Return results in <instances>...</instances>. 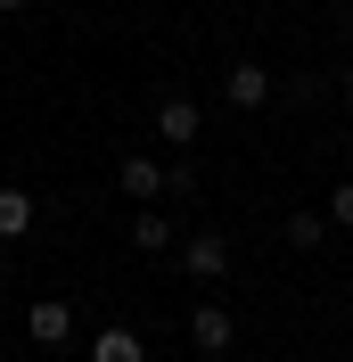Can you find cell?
<instances>
[{"label":"cell","mask_w":353,"mask_h":362,"mask_svg":"<svg viewBox=\"0 0 353 362\" xmlns=\"http://www.w3.org/2000/svg\"><path fill=\"white\" fill-rule=\"evenodd\" d=\"M189 338H198V354H222L239 329H230V313H222V305H198V313H189Z\"/></svg>","instance_id":"7"},{"label":"cell","mask_w":353,"mask_h":362,"mask_svg":"<svg viewBox=\"0 0 353 362\" xmlns=\"http://www.w3.org/2000/svg\"><path fill=\"white\" fill-rule=\"evenodd\" d=\"M156 132L173 140V148H189L198 140V99H156Z\"/></svg>","instance_id":"6"},{"label":"cell","mask_w":353,"mask_h":362,"mask_svg":"<svg viewBox=\"0 0 353 362\" xmlns=\"http://www.w3.org/2000/svg\"><path fill=\"white\" fill-rule=\"evenodd\" d=\"M25 230H33V198H25V189H0V239L17 247Z\"/></svg>","instance_id":"9"},{"label":"cell","mask_w":353,"mask_h":362,"mask_svg":"<svg viewBox=\"0 0 353 362\" xmlns=\"http://www.w3.org/2000/svg\"><path fill=\"white\" fill-rule=\"evenodd\" d=\"M25 338L33 346H66L74 338V313L58 305V296H42V305H25Z\"/></svg>","instance_id":"2"},{"label":"cell","mask_w":353,"mask_h":362,"mask_svg":"<svg viewBox=\"0 0 353 362\" xmlns=\"http://www.w3.org/2000/svg\"><path fill=\"white\" fill-rule=\"evenodd\" d=\"M321 230H329V214H287V247H321Z\"/></svg>","instance_id":"10"},{"label":"cell","mask_w":353,"mask_h":362,"mask_svg":"<svg viewBox=\"0 0 353 362\" xmlns=\"http://www.w3.org/2000/svg\"><path fill=\"white\" fill-rule=\"evenodd\" d=\"M329 223L353 230V181H337V189H329Z\"/></svg>","instance_id":"11"},{"label":"cell","mask_w":353,"mask_h":362,"mask_svg":"<svg viewBox=\"0 0 353 362\" xmlns=\"http://www.w3.org/2000/svg\"><path fill=\"white\" fill-rule=\"evenodd\" d=\"M132 247H140V255H164V247H173V214H156V206L132 214Z\"/></svg>","instance_id":"8"},{"label":"cell","mask_w":353,"mask_h":362,"mask_svg":"<svg viewBox=\"0 0 353 362\" xmlns=\"http://www.w3.org/2000/svg\"><path fill=\"white\" fill-rule=\"evenodd\" d=\"M115 181H124V198H140V206L164 198V165H156V157H124V173H115Z\"/></svg>","instance_id":"5"},{"label":"cell","mask_w":353,"mask_h":362,"mask_svg":"<svg viewBox=\"0 0 353 362\" xmlns=\"http://www.w3.org/2000/svg\"><path fill=\"white\" fill-rule=\"evenodd\" d=\"M271 90L280 83H271V66H255V58H239V66L222 74V99H230V107H263Z\"/></svg>","instance_id":"1"},{"label":"cell","mask_w":353,"mask_h":362,"mask_svg":"<svg viewBox=\"0 0 353 362\" xmlns=\"http://www.w3.org/2000/svg\"><path fill=\"white\" fill-rule=\"evenodd\" d=\"M181 264H189V280H222V264H230V247H222V230H198V239L181 247Z\"/></svg>","instance_id":"3"},{"label":"cell","mask_w":353,"mask_h":362,"mask_svg":"<svg viewBox=\"0 0 353 362\" xmlns=\"http://www.w3.org/2000/svg\"><path fill=\"white\" fill-rule=\"evenodd\" d=\"M90 362H148V346H140V329H124V321H107V329L90 338Z\"/></svg>","instance_id":"4"},{"label":"cell","mask_w":353,"mask_h":362,"mask_svg":"<svg viewBox=\"0 0 353 362\" xmlns=\"http://www.w3.org/2000/svg\"><path fill=\"white\" fill-rule=\"evenodd\" d=\"M345 99H353V66H345Z\"/></svg>","instance_id":"13"},{"label":"cell","mask_w":353,"mask_h":362,"mask_svg":"<svg viewBox=\"0 0 353 362\" xmlns=\"http://www.w3.org/2000/svg\"><path fill=\"white\" fill-rule=\"evenodd\" d=\"M0 8H8V17H17V8H33V0H0Z\"/></svg>","instance_id":"12"}]
</instances>
